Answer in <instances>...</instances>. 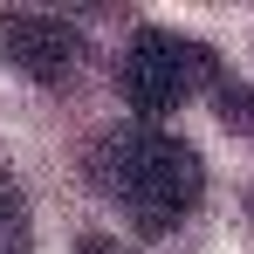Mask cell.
<instances>
[{"instance_id": "obj_5", "label": "cell", "mask_w": 254, "mask_h": 254, "mask_svg": "<svg viewBox=\"0 0 254 254\" xmlns=\"http://www.w3.org/2000/svg\"><path fill=\"white\" fill-rule=\"evenodd\" d=\"M213 110H220V124H227V130H241V137H248V130H254V89L227 76V83L213 89Z\"/></svg>"}, {"instance_id": "obj_2", "label": "cell", "mask_w": 254, "mask_h": 254, "mask_svg": "<svg viewBox=\"0 0 254 254\" xmlns=\"http://www.w3.org/2000/svg\"><path fill=\"white\" fill-rule=\"evenodd\" d=\"M220 83H227L220 55L206 42H192V35H172V28H137L124 62H117V89L137 110V124H158L172 110H186L199 89L213 96Z\"/></svg>"}, {"instance_id": "obj_1", "label": "cell", "mask_w": 254, "mask_h": 254, "mask_svg": "<svg viewBox=\"0 0 254 254\" xmlns=\"http://www.w3.org/2000/svg\"><path fill=\"white\" fill-rule=\"evenodd\" d=\"M89 179L110 206L130 220V234L165 241L186 227V213L206 192V158L165 124H117L89 144Z\"/></svg>"}, {"instance_id": "obj_4", "label": "cell", "mask_w": 254, "mask_h": 254, "mask_svg": "<svg viewBox=\"0 0 254 254\" xmlns=\"http://www.w3.org/2000/svg\"><path fill=\"white\" fill-rule=\"evenodd\" d=\"M0 254H35V227H28L21 186H14L7 165H0Z\"/></svg>"}, {"instance_id": "obj_6", "label": "cell", "mask_w": 254, "mask_h": 254, "mask_svg": "<svg viewBox=\"0 0 254 254\" xmlns=\"http://www.w3.org/2000/svg\"><path fill=\"white\" fill-rule=\"evenodd\" d=\"M76 254H117V248H110L103 234H83V241H76Z\"/></svg>"}, {"instance_id": "obj_3", "label": "cell", "mask_w": 254, "mask_h": 254, "mask_svg": "<svg viewBox=\"0 0 254 254\" xmlns=\"http://www.w3.org/2000/svg\"><path fill=\"white\" fill-rule=\"evenodd\" d=\"M0 62L14 76L42 83V89H62V83H76V69H83V35L62 14L0 7Z\"/></svg>"}]
</instances>
